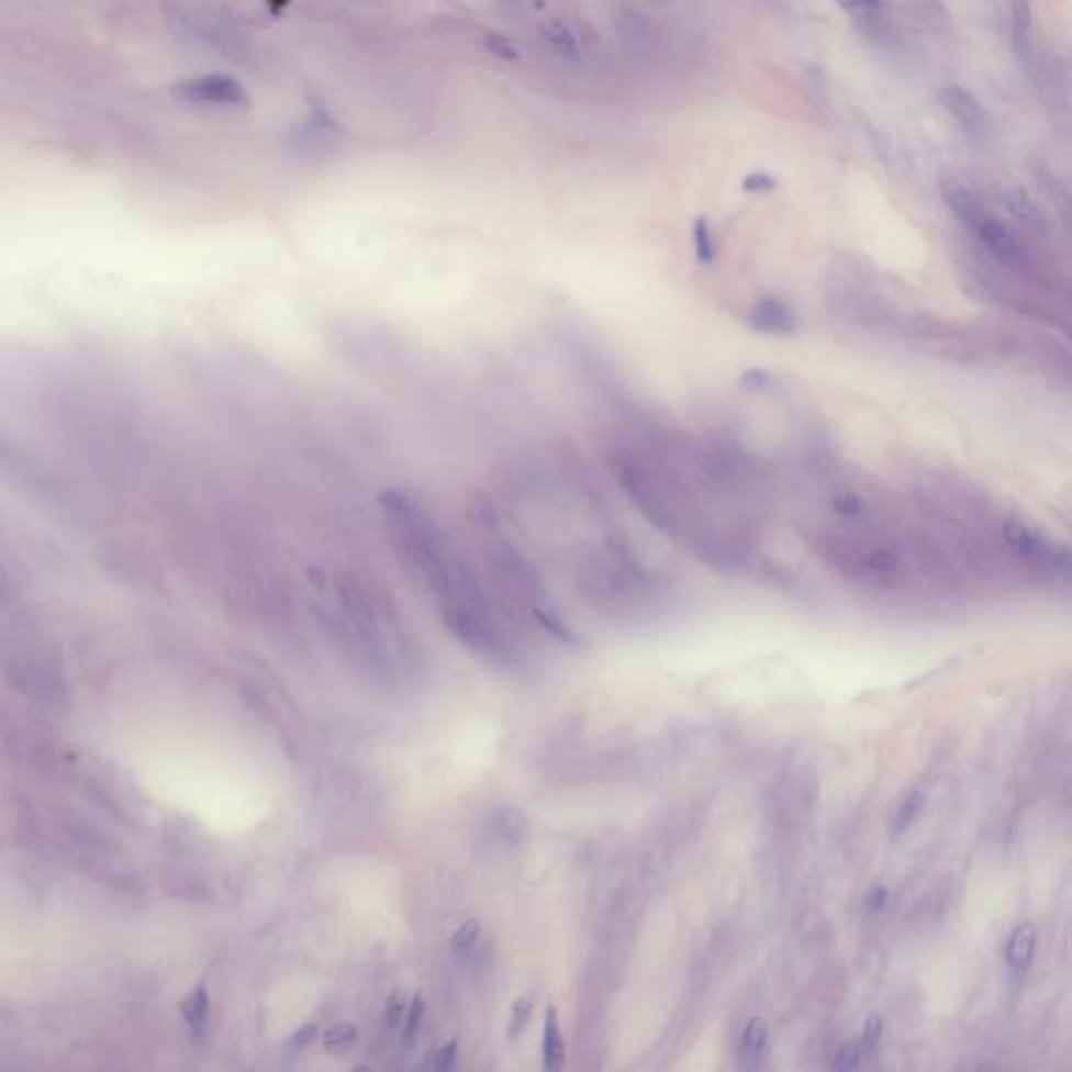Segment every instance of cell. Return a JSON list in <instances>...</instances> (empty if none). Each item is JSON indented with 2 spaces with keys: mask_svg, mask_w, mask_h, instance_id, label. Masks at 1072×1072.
Here are the masks:
<instances>
[{
  "mask_svg": "<svg viewBox=\"0 0 1072 1072\" xmlns=\"http://www.w3.org/2000/svg\"><path fill=\"white\" fill-rule=\"evenodd\" d=\"M172 94L180 103L205 110H246L252 103L246 87L228 74H205L182 80Z\"/></svg>",
  "mask_w": 1072,
  "mask_h": 1072,
  "instance_id": "6da1fadb",
  "label": "cell"
},
{
  "mask_svg": "<svg viewBox=\"0 0 1072 1072\" xmlns=\"http://www.w3.org/2000/svg\"><path fill=\"white\" fill-rule=\"evenodd\" d=\"M339 145V129L334 118L323 110H313L290 134L288 154L298 161H316L330 156Z\"/></svg>",
  "mask_w": 1072,
  "mask_h": 1072,
  "instance_id": "7a4b0ae2",
  "label": "cell"
},
{
  "mask_svg": "<svg viewBox=\"0 0 1072 1072\" xmlns=\"http://www.w3.org/2000/svg\"><path fill=\"white\" fill-rule=\"evenodd\" d=\"M972 231L976 233L981 244L989 249V254L1005 267L1025 270V272L1035 267V260L1025 244L1020 242V237L1007 224L995 219L991 212L974 224Z\"/></svg>",
  "mask_w": 1072,
  "mask_h": 1072,
  "instance_id": "3957f363",
  "label": "cell"
},
{
  "mask_svg": "<svg viewBox=\"0 0 1072 1072\" xmlns=\"http://www.w3.org/2000/svg\"><path fill=\"white\" fill-rule=\"evenodd\" d=\"M938 101L972 143L989 141L991 118L972 92L961 87H945L938 92Z\"/></svg>",
  "mask_w": 1072,
  "mask_h": 1072,
  "instance_id": "277c9868",
  "label": "cell"
},
{
  "mask_svg": "<svg viewBox=\"0 0 1072 1072\" xmlns=\"http://www.w3.org/2000/svg\"><path fill=\"white\" fill-rule=\"evenodd\" d=\"M1004 538L1007 547L1020 559H1027L1037 566L1041 563L1051 568H1069L1067 549H1060L1043 536L1032 533L1023 522L1009 520L1004 526Z\"/></svg>",
  "mask_w": 1072,
  "mask_h": 1072,
  "instance_id": "5b68a950",
  "label": "cell"
},
{
  "mask_svg": "<svg viewBox=\"0 0 1072 1072\" xmlns=\"http://www.w3.org/2000/svg\"><path fill=\"white\" fill-rule=\"evenodd\" d=\"M748 325L760 334L790 335L796 332L799 321L792 309L783 304L780 298H764L752 309Z\"/></svg>",
  "mask_w": 1072,
  "mask_h": 1072,
  "instance_id": "8992f818",
  "label": "cell"
},
{
  "mask_svg": "<svg viewBox=\"0 0 1072 1072\" xmlns=\"http://www.w3.org/2000/svg\"><path fill=\"white\" fill-rule=\"evenodd\" d=\"M901 9L907 23L922 34L937 36L951 27V15L940 0H903Z\"/></svg>",
  "mask_w": 1072,
  "mask_h": 1072,
  "instance_id": "52a82bcc",
  "label": "cell"
},
{
  "mask_svg": "<svg viewBox=\"0 0 1072 1072\" xmlns=\"http://www.w3.org/2000/svg\"><path fill=\"white\" fill-rule=\"evenodd\" d=\"M942 201L951 210V214L963 226H968L970 231L974 224L989 214L984 201L974 191L963 187L961 182H945L942 185Z\"/></svg>",
  "mask_w": 1072,
  "mask_h": 1072,
  "instance_id": "ba28073f",
  "label": "cell"
},
{
  "mask_svg": "<svg viewBox=\"0 0 1072 1072\" xmlns=\"http://www.w3.org/2000/svg\"><path fill=\"white\" fill-rule=\"evenodd\" d=\"M566 1062V1043L559 1028L558 1009L556 1005H547L545 1009V1025H543V1067L545 1071L558 1072Z\"/></svg>",
  "mask_w": 1072,
  "mask_h": 1072,
  "instance_id": "9c48e42d",
  "label": "cell"
},
{
  "mask_svg": "<svg viewBox=\"0 0 1072 1072\" xmlns=\"http://www.w3.org/2000/svg\"><path fill=\"white\" fill-rule=\"evenodd\" d=\"M1012 46L1018 55L1020 64L1030 66L1035 51H1032V13L1027 0H1014L1012 7Z\"/></svg>",
  "mask_w": 1072,
  "mask_h": 1072,
  "instance_id": "30bf717a",
  "label": "cell"
},
{
  "mask_svg": "<svg viewBox=\"0 0 1072 1072\" xmlns=\"http://www.w3.org/2000/svg\"><path fill=\"white\" fill-rule=\"evenodd\" d=\"M1005 208L1007 212L1018 221L1020 224H1025L1030 231H1046L1048 228V219L1046 214L1041 212V208L1035 203V201L1028 198L1027 191L1023 189H1012L1007 191L1004 196Z\"/></svg>",
  "mask_w": 1072,
  "mask_h": 1072,
  "instance_id": "8fae6325",
  "label": "cell"
},
{
  "mask_svg": "<svg viewBox=\"0 0 1072 1072\" xmlns=\"http://www.w3.org/2000/svg\"><path fill=\"white\" fill-rule=\"evenodd\" d=\"M1035 945H1037L1035 926L1032 924H1020L1009 935L1007 947H1005V960L1009 963V968L1016 972H1025L1032 961Z\"/></svg>",
  "mask_w": 1072,
  "mask_h": 1072,
  "instance_id": "7c38bea8",
  "label": "cell"
},
{
  "mask_svg": "<svg viewBox=\"0 0 1072 1072\" xmlns=\"http://www.w3.org/2000/svg\"><path fill=\"white\" fill-rule=\"evenodd\" d=\"M543 38L547 41V45L554 53H558L561 59H566V62H579L581 59V41L570 25H566L563 22L549 23L543 30Z\"/></svg>",
  "mask_w": 1072,
  "mask_h": 1072,
  "instance_id": "4fadbf2b",
  "label": "cell"
},
{
  "mask_svg": "<svg viewBox=\"0 0 1072 1072\" xmlns=\"http://www.w3.org/2000/svg\"><path fill=\"white\" fill-rule=\"evenodd\" d=\"M208 1014H210V997L205 993L203 986H198L185 1002H182V1016L187 1020L189 1028L198 1035V1037H203L205 1032V1027H208Z\"/></svg>",
  "mask_w": 1072,
  "mask_h": 1072,
  "instance_id": "5bb4252c",
  "label": "cell"
},
{
  "mask_svg": "<svg viewBox=\"0 0 1072 1072\" xmlns=\"http://www.w3.org/2000/svg\"><path fill=\"white\" fill-rule=\"evenodd\" d=\"M424 993L422 991H415V995L406 1004L404 1018H402V1046L404 1048H413L415 1046V1039H417L420 1028H422V1023H424Z\"/></svg>",
  "mask_w": 1072,
  "mask_h": 1072,
  "instance_id": "9a60e30c",
  "label": "cell"
},
{
  "mask_svg": "<svg viewBox=\"0 0 1072 1072\" xmlns=\"http://www.w3.org/2000/svg\"><path fill=\"white\" fill-rule=\"evenodd\" d=\"M535 1009V991L531 993H524L515 1000L514 1005H512V1016H510V1027H507V1039L510 1041H515L520 1039V1035L526 1030L528 1027V1020H531V1014Z\"/></svg>",
  "mask_w": 1072,
  "mask_h": 1072,
  "instance_id": "2e32d148",
  "label": "cell"
},
{
  "mask_svg": "<svg viewBox=\"0 0 1072 1072\" xmlns=\"http://www.w3.org/2000/svg\"><path fill=\"white\" fill-rule=\"evenodd\" d=\"M693 249L700 265H711L715 260V244L706 216H697L693 223Z\"/></svg>",
  "mask_w": 1072,
  "mask_h": 1072,
  "instance_id": "e0dca14e",
  "label": "cell"
},
{
  "mask_svg": "<svg viewBox=\"0 0 1072 1072\" xmlns=\"http://www.w3.org/2000/svg\"><path fill=\"white\" fill-rule=\"evenodd\" d=\"M764 1046H767V1028L762 1025V1020H750L748 1027L744 1028L741 1032V1056L746 1060H759L764 1051Z\"/></svg>",
  "mask_w": 1072,
  "mask_h": 1072,
  "instance_id": "ac0fdd59",
  "label": "cell"
},
{
  "mask_svg": "<svg viewBox=\"0 0 1072 1072\" xmlns=\"http://www.w3.org/2000/svg\"><path fill=\"white\" fill-rule=\"evenodd\" d=\"M358 1028L350 1023H337L332 1028H327L323 1037V1048L330 1053H342L348 1050L357 1041Z\"/></svg>",
  "mask_w": 1072,
  "mask_h": 1072,
  "instance_id": "d6986e66",
  "label": "cell"
},
{
  "mask_svg": "<svg viewBox=\"0 0 1072 1072\" xmlns=\"http://www.w3.org/2000/svg\"><path fill=\"white\" fill-rule=\"evenodd\" d=\"M836 2L849 15L857 18V20H863V22L880 20L884 13V0H836Z\"/></svg>",
  "mask_w": 1072,
  "mask_h": 1072,
  "instance_id": "ffe728a7",
  "label": "cell"
},
{
  "mask_svg": "<svg viewBox=\"0 0 1072 1072\" xmlns=\"http://www.w3.org/2000/svg\"><path fill=\"white\" fill-rule=\"evenodd\" d=\"M480 930H482V926H480L478 919H468L466 924H461L455 930L453 938H450L453 953H457V956H466V953H469L473 949L476 940L480 937Z\"/></svg>",
  "mask_w": 1072,
  "mask_h": 1072,
  "instance_id": "44dd1931",
  "label": "cell"
},
{
  "mask_svg": "<svg viewBox=\"0 0 1072 1072\" xmlns=\"http://www.w3.org/2000/svg\"><path fill=\"white\" fill-rule=\"evenodd\" d=\"M922 803H924L922 794H919V792H914V794H912V796H909L905 803L901 804V808H898V813H896V817H894V836H901V834H903L907 827L914 824V819H916L917 813H919V808H922Z\"/></svg>",
  "mask_w": 1072,
  "mask_h": 1072,
  "instance_id": "7402d4cb",
  "label": "cell"
},
{
  "mask_svg": "<svg viewBox=\"0 0 1072 1072\" xmlns=\"http://www.w3.org/2000/svg\"><path fill=\"white\" fill-rule=\"evenodd\" d=\"M484 48L489 53H492V55H496L499 59H505V62H514V59H517L515 46L505 36H501L496 32H487L484 34Z\"/></svg>",
  "mask_w": 1072,
  "mask_h": 1072,
  "instance_id": "603a6c76",
  "label": "cell"
},
{
  "mask_svg": "<svg viewBox=\"0 0 1072 1072\" xmlns=\"http://www.w3.org/2000/svg\"><path fill=\"white\" fill-rule=\"evenodd\" d=\"M457 1050H459V1041H457V1037H453L448 1043H445L440 1050L434 1053V1060L429 1067L436 1071H450L457 1062Z\"/></svg>",
  "mask_w": 1072,
  "mask_h": 1072,
  "instance_id": "cb8c5ba5",
  "label": "cell"
},
{
  "mask_svg": "<svg viewBox=\"0 0 1072 1072\" xmlns=\"http://www.w3.org/2000/svg\"><path fill=\"white\" fill-rule=\"evenodd\" d=\"M861 1056H863V1050L859 1043H849L845 1046L842 1050L836 1053V1060H834V1069L838 1071H850L855 1067H859L861 1062Z\"/></svg>",
  "mask_w": 1072,
  "mask_h": 1072,
  "instance_id": "d4e9b609",
  "label": "cell"
},
{
  "mask_svg": "<svg viewBox=\"0 0 1072 1072\" xmlns=\"http://www.w3.org/2000/svg\"><path fill=\"white\" fill-rule=\"evenodd\" d=\"M775 187H778V180L769 177L767 172H755L741 182V189L748 193H771Z\"/></svg>",
  "mask_w": 1072,
  "mask_h": 1072,
  "instance_id": "484cf974",
  "label": "cell"
},
{
  "mask_svg": "<svg viewBox=\"0 0 1072 1072\" xmlns=\"http://www.w3.org/2000/svg\"><path fill=\"white\" fill-rule=\"evenodd\" d=\"M880 1035H882V1020L878 1016H870L868 1023H866V1028H863V1037H861V1050L871 1051L875 1050L878 1041H880Z\"/></svg>",
  "mask_w": 1072,
  "mask_h": 1072,
  "instance_id": "4316f807",
  "label": "cell"
},
{
  "mask_svg": "<svg viewBox=\"0 0 1072 1072\" xmlns=\"http://www.w3.org/2000/svg\"><path fill=\"white\" fill-rule=\"evenodd\" d=\"M886 903H889V889L880 884V886H873L870 893H868L866 909H868V914L875 916V914H880L886 907Z\"/></svg>",
  "mask_w": 1072,
  "mask_h": 1072,
  "instance_id": "83f0119b",
  "label": "cell"
},
{
  "mask_svg": "<svg viewBox=\"0 0 1072 1072\" xmlns=\"http://www.w3.org/2000/svg\"><path fill=\"white\" fill-rule=\"evenodd\" d=\"M314 1035H316V1025H304V1027L298 1028L293 1035H291L290 1050L298 1051L304 1050L306 1046L313 1043Z\"/></svg>",
  "mask_w": 1072,
  "mask_h": 1072,
  "instance_id": "f1b7e54d",
  "label": "cell"
},
{
  "mask_svg": "<svg viewBox=\"0 0 1072 1072\" xmlns=\"http://www.w3.org/2000/svg\"><path fill=\"white\" fill-rule=\"evenodd\" d=\"M404 1009H406V1000H404V995H392V997H390V1002H388V1009H386V1018H388V1025H390V1027L401 1025Z\"/></svg>",
  "mask_w": 1072,
  "mask_h": 1072,
  "instance_id": "f546056e",
  "label": "cell"
},
{
  "mask_svg": "<svg viewBox=\"0 0 1072 1072\" xmlns=\"http://www.w3.org/2000/svg\"><path fill=\"white\" fill-rule=\"evenodd\" d=\"M859 505H861V503H859V499H855V496H840V499H836V510H838L840 514L855 515L857 514V510H859Z\"/></svg>",
  "mask_w": 1072,
  "mask_h": 1072,
  "instance_id": "4dcf8cb0",
  "label": "cell"
},
{
  "mask_svg": "<svg viewBox=\"0 0 1072 1072\" xmlns=\"http://www.w3.org/2000/svg\"><path fill=\"white\" fill-rule=\"evenodd\" d=\"M496 4L510 13H520L526 7V0H496Z\"/></svg>",
  "mask_w": 1072,
  "mask_h": 1072,
  "instance_id": "1f68e13d",
  "label": "cell"
}]
</instances>
